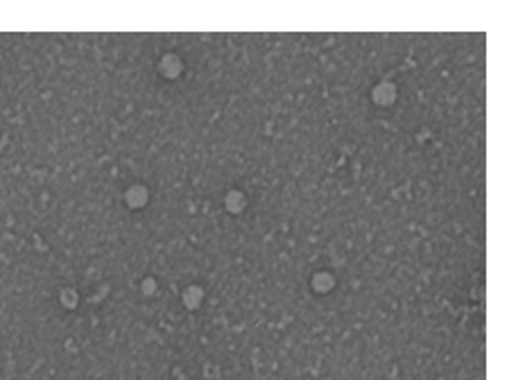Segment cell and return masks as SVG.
Wrapping results in <instances>:
<instances>
[{
    "instance_id": "7a4b0ae2",
    "label": "cell",
    "mask_w": 518,
    "mask_h": 380,
    "mask_svg": "<svg viewBox=\"0 0 518 380\" xmlns=\"http://www.w3.org/2000/svg\"><path fill=\"white\" fill-rule=\"evenodd\" d=\"M190 290H192V292L186 296V303L190 305V308H195V305H197V301H199V296H202V292H199L197 288H190Z\"/></svg>"
},
{
    "instance_id": "6da1fadb",
    "label": "cell",
    "mask_w": 518,
    "mask_h": 380,
    "mask_svg": "<svg viewBox=\"0 0 518 380\" xmlns=\"http://www.w3.org/2000/svg\"><path fill=\"white\" fill-rule=\"evenodd\" d=\"M312 283H315L317 292H328V290L333 288V279H331V276H326V274H317Z\"/></svg>"
}]
</instances>
